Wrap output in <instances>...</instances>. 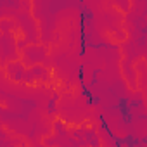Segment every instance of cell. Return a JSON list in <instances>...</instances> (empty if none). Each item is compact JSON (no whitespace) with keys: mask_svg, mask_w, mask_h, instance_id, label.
Listing matches in <instances>:
<instances>
[{"mask_svg":"<svg viewBox=\"0 0 147 147\" xmlns=\"http://www.w3.org/2000/svg\"><path fill=\"white\" fill-rule=\"evenodd\" d=\"M49 113H54V100L49 102Z\"/></svg>","mask_w":147,"mask_h":147,"instance_id":"cell-1","label":"cell"}]
</instances>
